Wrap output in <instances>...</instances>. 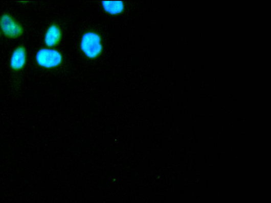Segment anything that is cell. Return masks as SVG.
Instances as JSON below:
<instances>
[{
    "instance_id": "cell-4",
    "label": "cell",
    "mask_w": 271,
    "mask_h": 203,
    "mask_svg": "<svg viewBox=\"0 0 271 203\" xmlns=\"http://www.w3.org/2000/svg\"><path fill=\"white\" fill-rule=\"evenodd\" d=\"M26 61V53L25 48L20 46L15 50L11 59V66L14 69H20L24 67Z\"/></svg>"
},
{
    "instance_id": "cell-1",
    "label": "cell",
    "mask_w": 271,
    "mask_h": 203,
    "mask_svg": "<svg viewBox=\"0 0 271 203\" xmlns=\"http://www.w3.org/2000/svg\"><path fill=\"white\" fill-rule=\"evenodd\" d=\"M81 48L88 57H96L102 51L100 37L94 33L85 34L82 37Z\"/></svg>"
},
{
    "instance_id": "cell-3",
    "label": "cell",
    "mask_w": 271,
    "mask_h": 203,
    "mask_svg": "<svg viewBox=\"0 0 271 203\" xmlns=\"http://www.w3.org/2000/svg\"><path fill=\"white\" fill-rule=\"evenodd\" d=\"M0 26L4 33L9 37L17 38L23 32L22 27L8 14H4L0 19Z\"/></svg>"
},
{
    "instance_id": "cell-6",
    "label": "cell",
    "mask_w": 271,
    "mask_h": 203,
    "mask_svg": "<svg viewBox=\"0 0 271 203\" xmlns=\"http://www.w3.org/2000/svg\"><path fill=\"white\" fill-rule=\"evenodd\" d=\"M102 5L105 11L113 14L121 13L124 10L122 2H103Z\"/></svg>"
},
{
    "instance_id": "cell-5",
    "label": "cell",
    "mask_w": 271,
    "mask_h": 203,
    "mask_svg": "<svg viewBox=\"0 0 271 203\" xmlns=\"http://www.w3.org/2000/svg\"><path fill=\"white\" fill-rule=\"evenodd\" d=\"M61 38V32L59 29L55 25L51 26L45 35V43L50 47L54 46L57 44Z\"/></svg>"
},
{
    "instance_id": "cell-2",
    "label": "cell",
    "mask_w": 271,
    "mask_h": 203,
    "mask_svg": "<svg viewBox=\"0 0 271 203\" xmlns=\"http://www.w3.org/2000/svg\"><path fill=\"white\" fill-rule=\"evenodd\" d=\"M62 56L58 51L42 49L37 54L36 60L38 64L44 67L52 68L58 66L62 62Z\"/></svg>"
}]
</instances>
